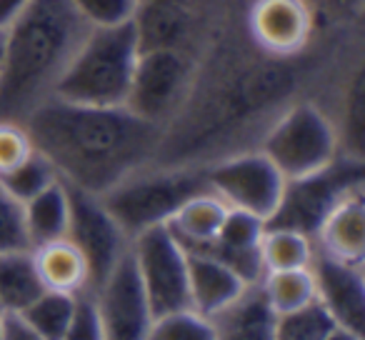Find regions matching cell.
<instances>
[{
  "mask_svg": "<svg viewBox=\"0 0 365 340\" xmlns=\"http://www.w3.org/2000/svg\"><path fill=\"white\" fill-rule=\"evenodd\" d=\"M255 148L270 158L285 180L313 175L340 158L338 130L325 108L313 98H298L285 105Z\"/></svg>",
  "mask_w": 365,
  "mask_h": 340,
  "instance_id": "cell-6",
  "label": "cell"
},
{
  "mask_svg": "<svg viewBox=\"0 0 365 340\" xmlns=\"http://www.w3.org/2000/svg\"><path fill=\"white\" fill-rule=\"evenodd\" d=\"M140 3V0H138ZM163 3H180V6H193V0H163Z\"/></svg>",
  "mask_w": 365,
  "mask_h": 340,
  "instance_id": "cell-38",
  "label": "cell"
},
{
  "mask_svg": "<svg viewBox=\"0 0 365 340\" xmlns=\"http://www.w3.org/2000/svg\"><path fill=\"white\" fill-rule=\"evenodd\" d=\"M3 340H46L26 325V320L21 315H8L3 313Z\"/></svg>",
  "mask_w": 365,
  "mask_h": 340,
  "instance_id": "cell-35",
  "label": "cell"
},
{
  "mask_svg": "<svg viewBox=\"0 0 365 340\" xmlns=\"http://www.w3.org/2000/svg\"><path fill=\"white\" fill-rule=\"evenodd\" d=\"M0 340H3V313H0Z\"/></svg>",
  "mask_w": 365,
  "mask_h": 340,
  "instance_id": "cell-40",
  "label": "cell"
},
{
  "mask_svg": "<svg viewBox=\"0 0 365 340\" xmlns=\"http://www.w3.org/2000/svg\"><path fill=\"white\" fill-rule=\"evenodd\" d=\"M0 61H3V31H0Z\"/></svg>",
  "mask_w": 365,
  "mask_h": 340,
  "instance_id": "cell-39",
  "label": "cell"
},
{
  "mask_svg": "<svg viewBox=\"0 0 365 340\" xmlns=\"http://www.w3.org/2000/svg\"><path fill=\"white\" fill-rule=\"evenodd\" d=\"M145 340H215L213 323L193 308L153 318Z\"/></svg>",
  "mask_w": 365,
  "mask_h": 340,
  "instance_id": "cell-28",
  "label": "cell"
},
{
  "mask_svg": "<svg viewBox=\"0 0 365 340\" xmlns=\"http://www.w3.org/2000/svg\"><path fill=\"white\" fill-rule=\"evenodd\" d=\"M228 210L213 190L205 188L175 210V215L168 220V228L188 253H203L218 238Z\"/></svg>",
  "mask_w": 365,
  "mask_h": 340,
  "instance_id": "cell-21",
  "label": "cell"
},
{
  "mask_svg": "<svg viewBox=\"0 0 365 340\" xmlns=\"http://www.w3.org/2000/svg\"><path fill=\"white\" fill-rule=\"evenodd\" d=\"M265 233V220L255 218L243 210H228L218 238L213 240L203 253L215 255L225 265L235 270L248 285H255L263 278V263H260V240Z\"/></svg>",
  "mask_w": 365,
  "mask_h": 340,
  "instance_id": "cell-17",
  "label": "cell"
},
{
  "mask_svg": "<svg viewBox=\"0 0 365 340\" xmlns=\"http://www.w3.org/2000/svg\"><path fill=\"white\" fill-rule=\"evenodd\" d=\"M313 258H315V243L310 235L293 228L265 225L263 240H260L263 273H268V270L310 268Z\"/></svg>",
  "mask_w": 365,
  "mask_h": 340,
  "instance_id": "cell-25",
  "label": "cell"
},
{
  "mask_svg": "<svg viewBox=\"0 0 365 340\" xmlns=\"http://www.w3.org/2000/svg\"><path fill=\"white\" fill-rule=\"evenodd\" d=\"M195 73L190 51H140L125 108L163 130L188 98Z\"/></svg>",
  "mask_w": 365,
  "mask_h": 340,
  "instance_id": "cell-8",
  "label": "cell"
},
{
  "mask_svg": "<svg viewBox=\"0 0 365 340\" xmlns=\"http://www.w3.org/2000/svg\"><path fill=\"white\" fill-rule=\"evenodd\" d=\"M71 195V218H68V238L78 245L91 268V293L108 278L115 263L128 253L130 238L108 213L101 195L86 193L68 185Z\"/></svg>",
  "mask_w": 365,
  "mask_h": 340,
  "instance_id": "cell-12",
  "label": "cell"
},
{
  "mask_svg": "<svg viewBox=\"0 0 365 340\" xmlns=\"http://www.w3.org/2000/svg\"><path fill=\"white\" fill-rule=\"evenodd\" d=\"M138 56L140 48L130 23L115 28H91L68 63L56 88V98L78 105L123 108Z\"/></svg>",
  "mask_w": 365,
  "mask_h": 340,
  "instance_id": "cell-4",
  "label": "cell"
},
{
  "mask_svg": "<svg viewBox=\"0 0 365 340\" xmlns=\"http://www.w3.org/2000/svg\"><path fill=\"white\" fill-rule=\"evenodd\" d=\"M248 288L230 265L210 253H188V295L195 313L213 318Z\"/></svg>",
  "mask_w": 365,
  "mask_h": 340,
  "instance_id": "cell-18",
  "label": "cell"
},
{
  "mask_svg": "<svg viewBox=\"0 0 365 340\" xmlns=\"http://www.w3.org/2000/svg\"><path fill=\"white\" fill-rule=\"evenodd\" d=\"M130 255L153 318L190 308L188 250L168 225H155L130 238Z\"/></svg>",
  "mask_w": 365,
  "mask_h": 340,
  "instance_id": "cell-10",
  "label": "cell"
},
{
  "mask_svg": "<svg viewBox=\"0 0 365 340\" xmlns=\"http://www.w3.org/2000/svg\"><path fill=\"white\" fill-rule=\"evenodd\" d=\"M56 180H61L56 173V168L51 165V160H48L46 155H41V153L36 150L28 160H23L16 170L3 175L0 183H3V188H6L13 198L26 203L33 195H38L41 190H46L48 185L56 183Z\"/></svg>",
  "mask_w": 365,
  "mask_h": 340,
  "instance_id": "cell-29",
  "label": "cell"
},
{
  "mask_svg": "<svg viewBox=\"0 0 365 340\" xmlns=\"http://www.w3.org/2000/svg\"><path fill=\"white\" fill-rule=\"evenodd\" d=\"M33 153H36V145L23 123L0 120V178L16 170Z\"/></svg>",
  "mask_w": 365,
  "mask_h": 340,
  "instance_id": "cell-32",
  "label": "cell"
},
{
  "mask_svg": "<svg viewBox=\"0 0 365 340\" xmlns=\"http://www.w3.org/2000/svg\"><path fill=\"white\" fill-rule=\"evenodd\" d=\"M313 8L320 13H328L333 18H340V21H348V18H358L360 11H363V0H310Z\"/></svg>",
  "mask_w": 365,
  "mask_h": 340,
  "instance_id": "cell-34",
  "label": "cell"
},
{
  "mask_svg": "<svg viewBox=\"0 0 365 340\" xmlns=\"http://www.w3.org/2000/svg\"><path fill=\"white\" fill-rule=\"evenodd\" d=\"M33 145L66 185L103 195L123 178L155 163L163 130L125 105L96 108L43 103L26 123Z\"/></svg>",
  "mask_w": 365,
  "mask_h": 340,
  "instance_id": "cell-2",
  "label": "cell"
},
{
  "mask_svg": "<svg viewBox=\"0 0 365 340\" xmlns=\"http://www.w3.org/2000/svg\"><path fill=\"white\" fill-rule=\"evenodd\" d=\"M203 168L208 190H213L228 208L250 213L268 225L283 198L285 178L263 150L245 148Z\"/></svg>",
  "mask_w": 365,
  "mask_h": 340,
  "instance_id": "cell-7",
  "label": "cell"
},
{
  "mask_svg": "<svg viewBox=\"0 0 365 340\" xmlns=\"http://www.w3.org/2000/svg\"><path fill=\"white\" fill-rule=\"evenodd\" d=\"M318 21L310 0H250L245 31L260 56L298 61L313 43Z\"/></svg>",
  "mask_w": 365,
  "mask_h": 340,
  "instance_id": "cell-11",
  "label": "cell"
},
{
  "mask_svg": "<svg viewBox=\"0 0 365 340\" xmlns=\"http://www.w3.org/2000/svg\"><path fill=\"white\" fill-rule=\"evenodd\" d=\"M98 318L106 340H145L153 323L145 290L138 278L130 248L108 273V278L93 290Z\"/></svg>",
  "mask_w": 365,
  "mask_h": 340,
  "instance_id": "cell-13",
  "label": "cell"
},
{
  "mask_svg": "<svg viewBox=\"0 0 365 340\" xmlns=\"http://www.w3.org/2000/svg\"><path fill=\"white\" fill-rule=\"evenodd\" d=\"M43 293L31 250L0 255V313L18 315Z\"/></svg>",
  "mask_w": 365,
  "mask_h": 340,
  "instance_id": "cell-23",
  "label": "cell"
},
{
  "mask_svg": "<svg viewBox=\"0 0 365 340\" xmlns=\"http://www.w3.org/2000/svg\"><path fill=\"white\" fill-rule=\"evenodd\" d=\"M91 28H115L133 21L138 0H71Z\"/></svg>",
  "mask_w": 365,
  "mask_h": 340,
  "instance_id": "cell-31",
  "label": "cell"
},
{
  "mask_svg": "<svg viewBox=\"0 0 365 340\" xmlns=\"http://www.w3.org/2000/svg\"><path fill=\"white\" fill-rule=\"evenodd\" d=\"M61 340H106V333H103L101 318H98V310H96V303H93L91 293L78 298L73 323Z\"/></svg>",
  "mask_w": 365,
  "mask_h": 340,
  "instance_id": "cell-33",
  "label": "cell"
},
{
  "mask_svg": "<svg viewBox=\"0 0 365 340\" xmlns=\"http://www.w3.org/2000/svg\"><path fill=\"white\" fill-rule=\"evenodd\" d=\"M295 61H273L253 48V58L225 63L215 73H195L193 88L163 128L155 163L208 165L235 150L255 148L273 118L298 101Z\"/></svg>",
  "mask_w": 365,
  "mask_h": 340,
  "instance_id": "cell-1",
  "label": "cell"
},
{
  "mask_svg": "<svg viewBox=\"0 0 365 340\" xmlns=\"http://www.w3.org/2000/svg\"><path fill=\"white\" fill-rule=\"evenodd\" d=\"M365 188V163L340 155L328 168L305 178L285 180L283 198L268 225L293 228L313 238L325 215L353 190Z\"/></svg>",
  "mask_w": 365,
  "mask_h": 340,
  "instance_id": "cell-9",
  "label": "cell"
},
{
  "mask_svg": "<svg viewBox=\"0 0 365 340\" xmlns=\"http://www.w3.org/2000/svg\"><path fill=\"white\" fill-rule=\"evenodd\" d=\"M130 28L140 51H188L195 28L193 6L140 0Z\"/></svg>",
  "mask_w": 365,
  "mask_h": 340,
  "instance_id": "cell-16",
  "label": "cell"
},
{
  "mask_svg": "<svg viewBox=\"0 0 365 340\" xmlns=\"http://www.w3.org/2000/svg\"><path fill=\"white\" fill-rule=\"evenodd\" d=\"M328 340H363V335H358V333H353V330L335 325V330L328 335Z\"/></svg>",
  "mask_w": 365,
  "mask_h": 340,
  "instance_id": "cell-37",
  "label": "cell"
},
{
  "mask_svg": "<svg viewBox=\"0 0 365 340\" xmlns=\"http://www.w3.org/2000/svg\"><path fill=\"white\" fill-rule=\"evenodd\" d=\"M215 340H275L278 315L265 300L260 285H248L233 303L210 318Z\"/></svg>",
  "mask_w": 365,
  "mask_h": 340,
  "instance_id": "cell-20",
  "label": "cell"
},
{
  "mask_svg": "<svg viewBox=\"0 0 365 340\" xmlns=\"http://www.w3.org/2000/svg\"><path fill=\"white\" fill-rule=\"evenodd\" d=\"M208 188L203 165H163L150 163L101 195L108 213L128 238L155 225H168L188 198Z\"/></svg>",
  "mask_w": 365,
  "mask_h": 340,
  "instance_id": "cell-5",
  "label": "cell"
},
{
  "mask_svg": "<svg viewBox=\"0 0 365 340\" xmlns=\"http://www.w3.org/2000/svg\"><path fill=\"white\" fill-rule=\"evenodd\" d=\"M78 298H81V295H66V293H53V290H43V293L18 315H21V318L26 320V325H31L41 338L61 340L73 323V315H76V308H78Z\"/></svg>",
  "mask_w": 365,
  "mask_h": 340,
  "instance_id": "cell-26",
  "label": "cell"
},
{
  "mask_svg": "<svg viewBox=\"0 0 365 340\" xmlns=\"http://www.w3.org/2000/svg\"><path fill=\"white\" fill-rule=\"evenodd\" d=\"M33 0H0V31H6Z\"/></svg>",
  "mask_w": 365,
  "mask_h": 340,
  "instance_id": "cell-36",
  "label": "cell"
},
{
  "mask_svg": "<svg viewBox=\"0 0 365 340\" xmlns=\"http://www.w3.org/2000/svg\"><path fill=\"white\" fill-rule=\"evenodd\" d=\"M23 215H26V230L31 248L43 245L48 240L66 238L68 218H71V195L68 185L63 180H56L23 203Z\"/></svg>",
  "mask_w": 365,
  "mask_h": 340,
  "instance_id": "cell-22",
  "label": "cell"
},
{
  "mask_svg": "<svg viewBox=\"0 0 365 340\" xmlns=\"http://www.w3.org/2000/svg\"><path fill=\"white\" fill-rule=\"evenodd\" d=\"M315 253L365 265V188L345 195L313 235Z\"/></svg>",
  "mask_w": 365,
  "mask_h": 340,
  "instance_id": "cell-15",
  "label": "cell"
},
{
  "mask_svg": "<svg viewBox=\"0 0 365 340\" xmlns=\"http://www.w3.org/2000/svg\"><path fill=\"white\" fill-rule=\"evenodd\" d=\"M31 255L43 290L66 295L91 293V268L86 263V255L68 235L36 245L31 248Z\"/></svg>",
  "mask_w": 365,
  "mask_h": 340,
  "instance_id": "cell-19",
  "label": "cell"
},
{
  "mask_svg": "<svg viewBox=\"0 0 365 340\" xmlns=\"http://www.w3.org/2000/svg\"><path fill=\"white\" fill-rule=\"evenodd\" d=\"M16 250H31L26 215H23L21 200L13 198L0 183V255L16 253Z\"/></svg>",
  "mask_w": 365,
  "mask_h": 340,
  "instance_id": "cell-30",
  "label": "cell"
},
{
  "mask_svg": "<svg viewBox=\"0 0 365 340\" xmlns=\"http://www.w3.org/2000/svg\"><path fill=\"white\" fill-rule=\"evenodd\" d=\"M88 26L71 0H33L3 31L0 120L26 123L56 88L73 61Z\"/></svg>",
  "mask_w": 365,
  "mask_h": 340,
  "instance_id": "cell-3",
  "label": "cell"
},
{
  "mask_svg": "<svg viewBox=\"0 0 365 340\" xmlns=\"http://www.w3.org/2000/svg\"><path fill=\"white\" fill-rule=\"evenodd\" d=\"M265 300L275 315H285L315 303V278L310 268H290V270H268L258 280Z\"/></svg>",
  "mask_w": 365,
  "mask_h": 340,
  "instance_id": "cell-24",
  "label": "cell"
},
{
  "mask_svg": "<svg viewBox=\"0 0 365 340\" xmlns=\"http://www.w3.org/2000/svg\"><path fill=\"white\" fill-rule=\"evenodd\" d=\"M335 330V320L328 310L315 300L293 313L278 315L275 325V340H328Z\"/></svg>",
  "mask_w": 365,
  "mask_h": 340,
  "instance_id": "cell-27",
  "label": "cell"
},
{
  "mask_svg": "<svg viewBox=\"0 0 365 340\" xmlns=\"http://www.w3.org/2000/svg\"><path fill=\"white\" fill-rule=\"evenodd\" d=\"M318 303L328 310L335 325L353 333H365V273L363 265L343 263L315 253L310 263Z\"/></svg>",
  "mask_w": 365,
  "mask_h": 340,
  "instance_id": "cell-14",
  "label": "cell"
}]
</instances>
